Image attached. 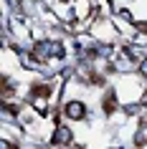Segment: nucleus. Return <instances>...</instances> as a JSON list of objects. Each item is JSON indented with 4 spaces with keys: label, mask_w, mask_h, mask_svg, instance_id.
I'll return each mask as SVG.
<instances>
[{
    "label": "nucleus",
    "mask_w": 147,
    "mask_h": 149,
    "mask_svg": "<svg viewBox=\"0 0 147 149\" xmlns=\"http://www.w3.org/2000/svg\"><path fill=\"white\" fill-rule=\"evenodd\" d=\"M66 114H69L71 119H81L86 114V109H84V104H79V101H71L69 106H66Z\"/></svg>",
    "instance_id": "f257e3e1"
},
{
    "label": "nucleus",
    "mask_w": 147,
    "mask_h": 149,
    "mask_svg": "<svg viewBox=\"0 0 147 149\" xmlns=\"http://www.w3.org/2000/svg\"><path fill=\"white\" fill-rule=\"evenodd\" d=\"M71 141V132L66 129V126H58L56 129V139H53V144H69Z\"/></svg>",
    "instance_id": "f03ea898"
},
{
    "label": "nucleus",
    "mask_w": 147,
    "mask_h": 149,
    "mask_svg": "<svg viewBox=\"0 0 147 149\" xmlns=\"http://www.w3.org/2000/svg\"><path fill=\"white\" fill-rule=\"evenodd\" d=\"M139 71H142V76H147V61H142V66H139Z\"/></svg>",
    "instance_id": "7ed1b4c3"
}]
</instances>
